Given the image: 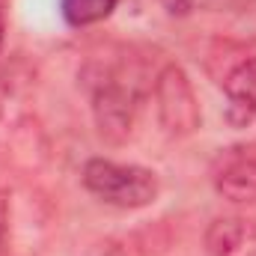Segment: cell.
I'll return each instance as SVG.
<instances>
[{
    "mask_svg": "<svg viewBox=\"0 0 256 256\" xmlns=\"http://www.w3.org/2000/svg\"><path fill=\"white\" fill-rule=\"evenodd\" d=\"M164 6H167L170 15H188L196 6V0H164Z\"/></svg>",
    "mask_w": 256,
    "mask_h": 256,
    "instance_id": "ba28073f",
    "label": "cell"
},
{
    "mask_svg": "<svg viewBox=\"0 0 256 256\" xmlns=\"http://www.w3.org/2000/svg\"><path fill=\"white\" fill-rule=\"evenodd\" d=\"M92 108L102 134L108 137H126L131 131V116H134V92L131 86L120 84L110 72H102L98 84L92 86Z\"/></svg>",
    "mask_w": 256,
    "mask_h": 256,
    "instance_id": "277c9868",
    "label": "cell"
},
{
    "mask_svg": "<svg viewBox=\"0 0 256 256\" xmlns=\"http://www.w3.org/2000/svg\"><path fill=\"white\" fill-rule=\"evenodd\" d=\"M226 122L248 128L256 122V60L242 63L226 80Z\"/></svg>",
    "mask_w": 256,
    "mask_h": 256,
    "instance_id": "5b68a950",
    "label": "cell"
},
{
    "mask_svg": "<svg viewBox=\"0 0 256 256\" xmlns=\"http://www.w3.org/2000/svg\"><path fill=\"white\" fill-rule=\"evenodd\" d=\"M116 3L120 0H60V12L68 27H92L110 18Z\"/></svg>",
    "mask_w": 256,
    "mask_h": 256,
    "instance_id": "8992f818",
    "label": "cell"
},
{
    "mask_svg": "<svg viewBox=\"0 0 256 256\" xmlns=\"http://www.w3.org/2000/svg\"><path fill=\"white\" fill-rule=\"evenodd\" d=\"M155 102H158V120L173 137H188L200 128V104L194 96L188 74L179 66H167L158 74L155 84Z\"/></svg>",
    "mask_w": 256,
    "mask_h": 256,
    "instance_id": "7a4b0ae2",
    "label": "cell"
},
{
    "mask_svg": "<svg viewBox=\"0 0 256 256\" xmlns=\"http://www.w3.org/2000/svg\"><path fill=\"white\" fill-rule=\"evenodd\" d=\"M0 250H3V218H0Z\"/></svg>",
    "mask_w": 256,
    "mask_h": 256,
    "instance_id": "9c48e42d",
    "label": "cell"
},
{
    "mask_svg": "<svg viewBox=\"0 0 256 256\" xmlns=\"http://www.w3.org/2000/svg\"><path fill=\"white\" fill-rule=\"evenodd\" d=\"M214 191L230 202H256V143L230 146L212 167Z\"/></svg>",
    "mask_w": 256,
    "mask_h": 256,
    "instance_id": "3957f363",
    "label": "cell"
},
{
    "mask_svg": "<svg viewBox=\"0 0 256 256\" xmlns=\"http://www.w3.org/2000/svg\"><path fill=\"white\" fill-rule=\"evenodd\" d=\"M238 242H242L238 220H218L208 230V248H212V254H218V256H224V254H230L232 248H238Z\"/></svg>",
    "mask_w": 256,
    "mask_h": 256,
    "instance_id": "52a82bcc",
    "label": "cell"
},
{
    "mask_svg": "<svg viewBox=\"0 0 256 256\" xmlns=\"http://www.w3.org/2000/svg\"><path fill=\"white\" fill-rule=\"evenodd\" d=\"M84 188L116 208H146L158 200V176L137 164L92 158L84 167Z\"/></svg>",
    "mask_w": 256,
    "mask_h": 256,
    "instance_id": "6da1fadb",
    "label": "cell"
}]
</instances>
